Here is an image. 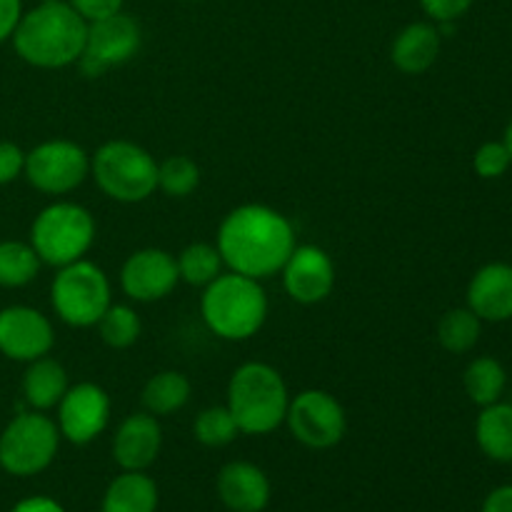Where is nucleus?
Returning <instances> with one entry per match:
<instances>
[{
    "mask_svg": "<svg viewBox=\"0 0 512 512\" xmlns=\"http://www.w3.org/2000/svg\"><path fill=\"white\" fill-rule=\"evenodd\" d=\"M25 170V153L15 143L0 140V185L13 183Z\"/></svg>",
    "mask_w": 512,
    "mask_h": 512,
    "instance_id": "34",
    "label": "nucleus"
},
{
    "mask_svg": "<svg viewBox=\"0 0 512 512\" xmlns=\"http://www.w3.org/2000/svg\"><path fill=\"white\" fill-rule=\"evenodd\" d=\"M483 320L470 308H453L440 318L438 323V340L448 353H468L478 345Z\"/></svg>",
    "mask_w": 512,
    "mask_h": 512,
    "instance_id": "27",
    "label": "nucleus"
},
{
    "mask_svg": "<svg viewBox=\"0 0 512 512\" xmlns=\"http://www.w3.org/2000/svg\"><path fill=\"white\" fill-rule=\"evenodd\" d=\"M195 440L205 448H225L240 435L235 418L230 415L228 405H213V408L200 410L193 425Z\"/></svg>",
    "mask_w": 512,
    "mask_h": 512,
    "instance_id": "29",
    "label": "nucleus"
},
{
    "mask_svg": "<svg viewBox=\"0 0 512 512\" xmlns=\"http://www.w3.org/2000/svg\"><path fill=\"white\" fill-rule=\"evenodd\" d=\"M68 388V373L58 360L45 355V358L28 363V370L23 375V395L25 403L33 410L43 413V410L58 408Z\"/></svg>",
    "mask_w": 512,
    "mask_h": 512,
    "instance_id": "20",
    "label": "nucleus"
},
{
    "mask_svg": "<svg viewBox=\"0 0 512 512\" xmlns=\"http://www.w3.org/2000/svg\"><path fill=\"white\" fill-rule=\"evenodd\" d=\"M180 283L178 263L168 250H135L120 270V288L135 303H155L168 298Z\"/></svg>",
    "mask_w": 512,
    "mask_h": 512,
    "instance_id": "14",
    "label": "nucleus"
},
{
    "mask_svg": "<svg viewBox=\"0 0 512 512\" xmlns=\"http://www.w3.org/2000/svg\"><path fill=\"white\" fill-rule=\"evenodd\" d=\"M110 423V398L100 385L78 383L65 390L58 403V430L68 443L88 445Z\"/></svg>",
    "mask_w": 512,
    "mask_h": 512,
    "instance_id": "12",
    "label": "nucleus"
},
{
    "mask_svg": "<svg viewBox=\"0 0 512 512\" xmlns=\"http://www.w3.org/2000/svg\"><path fill=\"white\" fill-rule=\"evenodd\" d=\"M10 512H65L63 505L53 498H45V495H33V498L20 500Z\"/></svg>",
    "mask_w": 512,
    "mask_h": 512,
    "instance_id": "37",
    "label": "nucleus"
},
{
    "mask_svg": "<svg viewBox=\"0 0 512 512\" xmlns=\"http://www.w3.org/2000/svg\"><path fill=\"white\" fill-rule=\"evenodd\" d=\"M20 18H23V5H20V0H0V43L13 38Z\"/></svg>",
    "mask_w": 512,
    "mask_h": 512,
    "instance_id": "35",
    "label": "nucleus"
},
{
    "mask_svg": "<svg viewBox=\"0 0 512 512\" xmlns=\"http://www.w3.org/2000/svg\"><path fill=\"white\" fill-rule=\"evenodd\" d=\"M55 333L50 320L28 305L0 310V353L18 363H33L53 350Z\"/></svg>",
    "mask_w": 512,
    "mask_h": 512,
    "instance_id": "13",
    "label": "nucleus"
},
{
    "mask_svg": "<svg viewBox=\"0 0 512 512\" xmlns=\"http://www.w3.org/2000/svg\"><path fill=\"white\" fill-rule=\"evenodd\" d=\"M110 295L113 293H110V280L105 270L85 258L63 265L50 285L53 310L63 323L73 328L98 325L105 310L113 305Z\"/></svg>",
    "mask_w": 512,
    "mask_h": 512,
    "instance_id": "7",
    "label": "nucleus"
},
{
    "mask_svg": "<svg viewBox=\"0 0 512 512\" xmlns=\"http://www.w3.org/2000/svg\"><path fill=\"white\" fill-rule=\"evenodd\" d=\"M200 183V168L188 155H170L158 163V188L170 198H188Z\"/></svg>",
    "mask_w": 512,
    "mask_h": 512,
    "instance_id": "30",
    "label": "nucleus"
},
{
    "mask_svg": "<svg viewBox=\"0 0 512 512\" xmlns=\"http://www.w3.org/2000/svg\"><path fill=\"white\" fill-rule=\"evenodd\" d=\"M95 328H98L103 343L113 350L130 348L138 343L140 333H143V323L130 305H110Z\"/></svg>",
    "mask_w": 512,
    "mask_h": 512,
    "instance_id": "28",
    "label": "nucleus"
},
{
    "mask_svg": "<svg viewBox=\"0 0 512 512\" xmlns=\"http://www.w3.org/2000/svg\"><path fill=\"white\" fill-rule=\"evenodd\" d=\"M440 45H443V35H440L438 25L410 23L395 35L390 58H393L395 68L400 73L420 75L435 65L440 55Z\"/></svg>",
    "mask_w": 512,
    "mask_h": 512,
    "instance_id": "19",
    "label": "nucleus"
},
{
    "mask_svg": "<svg viewBox=\"0 0 512 512\" xmlns=\"http://www.w3.org/2000/svg\"><path fill=\"white\" fill-rule=\"evenodd\" d=\"M420 5L435 23H455L468 13L473 0H420Z\"/></svg>",
    "mask_w": 512,
    "mask_h": 512,
    "instance_id": "32",
    "label": "nucleus"
},
{
    "mask_svg": "<svg viewBox=\"0 0 512 512\" xmlns=\"http://www.w3.org/2000/svg\"><path fill=\"white\" fill-rule=\"evenodd\" d=\"M290 433L310 450L335 448L348 433V418L338 400L325 390H303L290 398L285 415Z\"/></svg>",
    "mask_w": 512,
    "mask_h": 512,
    "instance_id": "9",
    "label": "nucleus"
},
{
    "mask_svg": "<svg viewBox=\"0 0 512 512\" xmlns=\"http://www.w3.org/2000/svg\"><path fill=\"white\" fill-rule=\"evenodd\" d=\"M40 258L30 243L3 240L0 243V288H23L40 273Z\"/></svg>",
    "mask_w": 512,
    "mask_h": 512,
    "instance_id": "25",
    "label": "nucleus"
},
{
    "mask_svg": "<svg viewBox=\"0 0 512 512\" xmlns=\"http://www.w3.org/2000/svg\"><path fill=\"white\" fill-rule=\"evenodd\" d=\"M143 45V30L133 15H125L123 10L110 18L88 23L85 35V50L80 55L78 65L88 78H100L110 68L128 63L135 58Z\"/></svg>",
    "mask_w": 512,
    "mask_h": 512,
    "instance_id": "11",
    "label": "nucleus"
},
{
    "mask_svg": "<svg viewBox=\"0 0 512 512\" xmlns=\"http://www.w3.org/2000/svg\"><path fill=\"white\" fill-rule=\"evenodd\" d=\"M95 243V220L83 205L53 203L40 210L30 228V245L38 253L40 263L63 268L83 260Z\"/></svg>",
    "mask_w": 512,
    "mask_h": 512,
    "instance_id": "6",
    "label": "nucleus"
},
{
    "mask_svg": "<svg viewBox=\"0 0 512 512\" xmlns=\"http://www.w3.org/2000/svg\"><path fill=\"white\" fill-rule=\"evenodd\" d=\"M215 245L225 268L265 280L280 273L295 250V228L280 210L248 203L225 215Z\"/></svg>",
    "mask_w": 512,
    "mask_h": 512,
    "instance_id": "1",
    "label": "nucleus"
},
{
    "mask_svg": "<svg viewBox=\"0 0 512 512\" xmlns=\"http://www.w3.org/2000/svg\"><path fill=\"white\" fill-rule=\"evenodd\" d=\"M228 410L240 433L268 435L285 423L290 405L283 375L268 363H245L228 383Z\"/></svg>",
    "mask_w": 512,
    "mask_h": 512,
    "instance_id": "4",
    "label": "nucleus"
},
{
    "mask_svg": "<svg viewBox=\"0 0 512 512\" xmlns=\"http://www.w3.org/2000/svg\"><path fill=\"white\" fill-rule=\"evenodd\" d=\"M98 188L118 203H143L158 190V163L130 140H108L90 158Z\"/></svg>",
    "mask_w": 512,
    "mask_h": 512,
    "instance_id": "5",
    "label": "nucleus"
},
{
    "mask_svg": "<svg viewBox=\"0 0 512 512\" xmlns=\"http://www.w3.org/2000/svg\"><path fill=\"white\" fill-rule=\"evenodd\" d=\"M190 380L178 370H163V373L153 375L143 388V408L150 415H173L188 405Z\"/></svg>",
    "mask_w": 512,
    "mask_h": 512,
    "instance_id": "23",
    "label": "nucleus"
},
{
    "mask_svg": "<svg viewBox=\"0 0 512 512\" xmlns=\"http://www.w3.org/2000/svg\"><path fill=\"white\" fill-rule=\"evenodd\" d=\"M60 430L40 410L15 415L0 435V468L15 478H33L58 455Z\"/></svg>",
    "mask_w": 512,
    "mask_h": 512,
    "instance_id": "8",
    "label": "nucleus"
},
{
    "mask_svg": "<svg viewBox=\"0 0 512 512\" xmlns=\"http://www.w3.org/2000/svg\"><path fill=\"white\" fill-rule=\"evenodd\" d=\"M88 23L68 0H43L20 18L13 33L15 53L35 68L55 70L78 63L85 50Z\"/></svg>",
    "mask_w": 512,
    "mask_h": 512,
    "instance_id": "2",
    "label": "nucleus"
},
{
    "mask_svg": "<svg viewBox=\"0 0 512 512\" xmlns=\"http://www.w3.org/2000/svg\"><path fill=\"white\" fill-rule=\"evenodd\" d=\"M480 512H512V485H500L485 498Z\"/></svg>",
    "mask_w": 512,
    "mask_h": 512,
    "instance_id": "36",
    "label": "nucleus"
},
{
    "mask_svg": "<svg viewBox=\"0 0 512 512\" xmlns=\"http://www.w3.org/2000/svg\"><path fill=\"white\" fill-rule=\"evenodd\" d=\"M158 510V485L145 473L123 470V475L108 485L100 512H155Z\"/></svg>",
    "mask_w": 512,
    "mask_h": 512,
    "instance_id": "21",
    "label": "nucleus"
},
{
    "mask_svg": "<svg viewBox=\"0 0 512 512\" xmlns=\"http://www.w3.org/2000/svg\"><path fill=\"white\" fill-rule=\"evenodd\" d=\"M178 263V275L183 283L193 288H205L223 273V255L218 245L210 243H193L175 258Z\"/></svg>",
    "mask_w": 512,
    "mask_h": 512,
    "instance_id": "26",
    "label": "nucleus"
},
{
    "mask_svg": "<svg viewBox=\"0 0 512 512\" xmlns=\"http://www.w3.org/2000/svg\"><path fill=\"white\" fill-rule=\"evenodd\" d=\"M23 173L40 193L65 195L90 175V155L73 140H45L25 153Z\"/></svg>",
    "mask_w": 512,
    "mask_h": 512,
    "instance_id": "10",
    "label": "nucleus"
},
{
    "mask_svg": "<svg viewBox=\"0 0 512 512\" xmlns=\"http://www.w3.org/2000/svg\"><path fill=\"white\" fill-rule=\"evenodd\" d=\"M503 143H505V148H508V153H510V160H512V118H510V123H508V130H505V138H503Z\"/></svg>",
    "mask_w": 512,
    "mask_h": 512,
    "instance_id": "38",
    "label": "nucleus"
},
{
    "mask_svg": "<svg viewBox=\"0 0 512 512\" xmlns=\"http://www.w3.org/2000/svg\"><path fill=\"white\" fill-rule=\"evenodd\" d=\"M68 3L85 23H95V20H103L120 13L125 0H68Z\"/></svg>",
    "mask_w": 512,
    "mask_h": 512,
    "instance_id": "33",
    "label": "nucleus"
},
{
    "mask_svg": "<svg viewBox=\"0 0 512 512\" xmlns=\"http://www.w3.org/2000/svg\"><path fill=\"white\" fill-rule=\"evenodd\" d=\"M465 393L473 400L475 405L485 408V405H493L503 398L505 383H508V375H505V368L500 360L488 358H475L473 363L465 368Z\"/></svg>",
    "mask_w": 512,
    "mask_h": 512,
    "instance_id": "24",
    "label": "nucleus"
},
{
    "mask_svg": "<svg viewBox=\"0 0 512 512\" xmlns=\"http://www.w3.org/2000/svg\"><path fill=\"white\" fill-rule=\"evenodd\" d=\"M512 165L508 148H505L503 140H490V143H483L478 150H475L473 168L480 178L495 180L503 178Z\"/></svg>",
    "mask_w": 512,
    "mask_h": 512,
    "instance_id": "31",
    "label": "nucleus"
},
{
    "mask_svg": "<svg viewBox=\"0 0 512 512\" xmlns=\"http://www.w3.org/2000/svg\"><path fill=\"white\" fill-rule=\"evenodd\" d=\"M200 315L210 333L223 340H250L268 318V295L260 280L240 273H220L200 298Z\"/></svg>",
    "mask_w": 512,
    "mask_h": 512,
    "instance_id": "3",
    "label": "nucleus"
},
{
    "mask_svg": "<svg viewBox=\"0 0 512 512\" xmlns=\"http://www.w3.org/2000/svg\"><path fill=\"white\" fill-rule=\"evenodd\" d=\"M163 448V430L155 415L135 413L120 423L113 438V458L123 470L145 473L158 460Z\"/></svg>",
    "mask_w": 512,
    "mask_h": 512,
    "instance_id": "16",
    "label": "nucleus"
},
{
    "mask_svg": "<svg viewBox=\"0 0 512 512\" xmlns=\"http://www.w3.org/2000/svg\"><path fill=\"white\" fill-rule=\"evenodd\" d=\"M468 308L485 323L512 318V265L488 263L468 285Z\"/></svg>",
    "mask_w": 512,
    "mask_h": 512,
    "instance_id": "17",
    "label": "nucleus"
},
{
    "mask_svg": "<svg viewBox=\"0 0 512 512\" xmlns=\"http://www.w3.org/2000/svg\"><path fill=\"white\" fill-rule=\"evenodd\" d=\"M218 498L233 512H263L270 503V480L258 465L235 460L218 475Z\"/></svg>",
    "mask_w": 512,
    "mask_h": 512,
    "instance_id": "18",
    "label": "nucleus"
},
{
    "mask_svg": "<svg viewBox=\"0 0 512 512\" xmlns=\"http://www.w3.org/2000/svg\"><path fill=\"white\" fill-rule=\"evenodd\" d=\"M478 448L495 463H512V403H493L475 420Z\"/></svg>",
    "mask_w": 512,
    "mask_h": 512,
    "instance_id": "22",
    "label": "nucleus"
},
{
    "mask_svg": "<svg viewBox=\"0 0 512 512\" xmlns=\"http://www.w3.org/2000/svg\"><path fill=\"white\" fill-rule=\"evenodd\" d=\"M280 273L285 293L300 305L323 303L335 288V263L318 245H295Z\"/></svg>",
    "mask_w": 512,
    "mask_h": 512,
    "instance_id": "15",
    "label": "nucleus"
}]
</instances>
